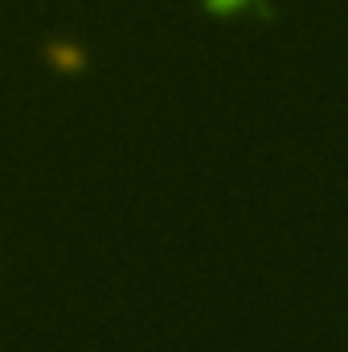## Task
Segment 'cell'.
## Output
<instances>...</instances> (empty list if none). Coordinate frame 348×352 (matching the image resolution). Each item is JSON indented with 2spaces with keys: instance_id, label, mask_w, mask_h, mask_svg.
Segmentation results:
<instances>
[{
  "instance_id": "6da1fadb",
  "label": "cell",
  "mask_w": 348,
  "mask_h": 352,
  "mask_svg": "<svg viewBox=\"0 0 348 352\" xmlns=\"http://www.w3.org/2000/svg\"><path fill=\"white\" fill-rule=\"evenodd\" d=\"M205 4V12H213V16H230V12H238V8H259L262 16H270V4L266 0H201Z\"/></svg>"
},
{
  "instance_id": "7a4b0ae2",
  "label": "cell",
  "mask_w": 348,
  "mask_h": 352,
  "mask_svg": "<svg viewBox=\"0 0 348 352\" xmlns=\"http://www.w3.org/2000/svg\"><path fill=\"white\" fill-rule=\"evenodd\" d=\"M50 62H58V66H66V70H78V66H83V54L70 50L66 41H54V45H50Z\"/></svg>"
}]
</instances>
